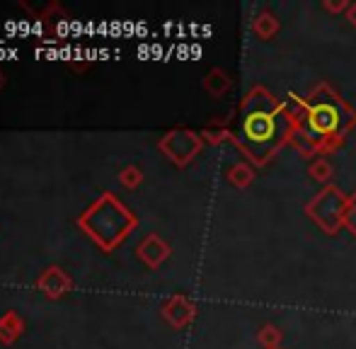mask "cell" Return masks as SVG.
<instances>
[{
	"instance_id": "obj_1",
	"label": "cell",
	"mask_w": 356,
	"mask_h": 349,
	"mask_svg": "<svg viewBox=\"0 0 356 349\" xmlns=\"http://www.w3.org/2000/svg\"><path fill=\"white\" fill-rule=\"evenodd\" d=\"M289 136H293V119L289 117V112L267 90H252L243 104L238 136H235L245 156L262 165Z\"/></svg>"
},
{
	"instance_id": "obj_2",
	"label": "cell",
	"mask_w": 356,
	"mask_h": 349,
	"mask_svg": "<svg viewBox=\"0 0 356 349\" xmlns=\"http://www.w3.org/2000/svg\"><path fill=\"white\" fill-rule=\"evenodd\" d=\"M300 127L303 133L300 136L308 138L315 148H327L342 141V133L349 129V124L356 122V114L347 109V104L330 92L327 97H320V90L300 104Z\"/></svg>"
},
{
	"instance_id": "obj_3",
	"label": "cell",
	"mask_w": 356,
	"mask_h": 349,
	"mask_svg": "<svg viewBox=\"0 0 356 349\" xmlns=\"http://www.w3.org/2000/svg\"><path fill=\"white\" fill-rule=\"evenodd\" d=\"M344 204L347 202H344L342 192H337V189L330 187V189H325V192L320 194L313 204H310V211H313L310 216H313L327 233H334L339 226V221L347 216Z\"/></svg>"
},
{
	"instance_id": "obj_4",
	"label": "cell",
	"mask_w": 356,
	"mask_h": 349,
	"mask_svg": "<svg viewBox=\"0 0 356 349\" xmlns=\"http://www.w3.org/2000/svg\"><path fill=\"white\" fill-rule=\"evenodd\" d=\"M347 223H349V228H352V231L356 233V197L352 199V202H349V209H347Z\"/></svg>"
},
{
	"instance_id": "obj_5",
	"label": "cell",
	"mask_w": 356,
	"mask_h": 349,
	"mask_svg": "<svg viewBox=\"0 0 356 349\" xmlns=\"http://www.w3.org/2000/svg\"><path fill=\"white\" fill-rule=\"evenodd\" d=\"M122 179H124V184H136L138 179H141V174H138L136 168H129V170H124Z\"/></svg>"
},
{
	"instance_id": "obj_6",
	"label": "cell",
	"mask_w": 356,
	"mask_h": 349,
	"mask_svg": "<svg viewBox=\"0 0 356 349\" xmlns=\"http://www.w3.org/2000/svg\"><path fill=\"white\" fill-rule=\"evenodd\" d=\"M327 172H330V168L325 165V163H318V165L313 168V177H318V179H325L327 177Z\"/></svg>"
},
{
	"instance_id": "obj_7",
	"label": "cell",
	"mask_w": 356,
	"mask_h": 349,
	"mask_svg": "<svg viewBox=\"0 0 356 349\" xmlns=\"http://www.w3.org/2000/svg\"><path fill=\"white\" fill-rule=\"evenodd\" d=\"M352 24H356V5H354V10H352Z\"/></svg>"
}]
</instances>
